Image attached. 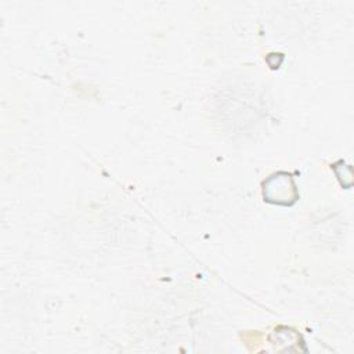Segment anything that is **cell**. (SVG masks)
I'll use <instances>...</instances> for the list:
<instances>
[{
    "instance_id": "obj_1",
    "label": "cell",
    "mask_w": 354,
    "mask_h": 354,
    "mask_svg": "<svg viewBox=\"0 0 354 354\" xmlns=\"http://www.w3.org/2000/svg\"><path fill=\"white\" fill-rule=\"evenodd\" d=\"M263 198L266 202L281 206H292L299 199V192L293 176L288 171H277L263 183Z\"/></svg>"
}]
</instances>
